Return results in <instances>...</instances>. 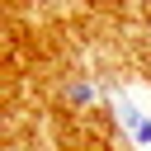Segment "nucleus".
Returning a JSON list of instances; mask_svg holds the SVG:
<instances>
[{
	"label": "nucleus",
	"instance_id": "obj_1",
	"mask_svg": "<svg viewBox=\"0 0 151 151\" xmlns=\"http://www.w3.org/2000/svg\"><path fill=\"white\" fill-rule=\"evenodd\" d=\"M109 104H113V113H118L123 137H127L137 151H151V90H146V85H127V90H113Z\"/></svg>",
	"mask_w": 151,
	"mask_h": 151
},
{
	"label": "nucleus",
	"instance_id": "obj_2",
	"mask_svg": "<svg viewBox=\"0 0 151 151\" xmlns=\"http://www.w3.org/2000/svg\"><path fill=\"white\" fill-rule=\"evenodd\" d=\"M66 104H76V109L94 104V85H90V80H71V85H66Z\"/></svg>",
	"mask_w": 151,
	"mask_h": 151
}]
</instances>
